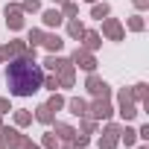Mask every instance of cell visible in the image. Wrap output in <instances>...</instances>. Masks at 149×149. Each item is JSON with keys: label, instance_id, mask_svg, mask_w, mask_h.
I'll return each mask as SVG.
<instances>
[{"label": "cell", "instance_id": "cell-1", "mask_svg": "<svg viewBox=\"0 0 149 149\" xmlns=\"http://www.w3.org/2000/svg\"><path fill=\"white\" fill-rule=\"evenodd\" d=\"M41 82H44V70L35 61L18 58V61L9 64V85H12L15 94H21V97L24 94H32V91L41 88Z\"/></svg>", "mask_w": 149, "mask_h": 149}]
</instances>
